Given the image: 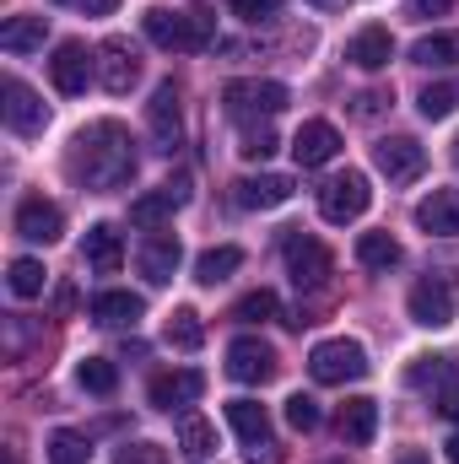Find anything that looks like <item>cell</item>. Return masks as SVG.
I'll return each mask as SVG.
<instances>
[{
	"label": "cell",
	"mask_w": 459,
	"mask_h": 464,
	"mask_svg": "<svg viewBox=\"0 0 459 464\" xmlns=\"http://www.w3.org/2000/svg\"><path fill=\"white\" fill-rule=\"evenodd\" d=\"M65 168H71V179L82 189H98V195L103 189H119V184L135 179V140H130V130L119 119H98V124H87L71 140Z\"/></svg>",
	"instance_id": "6da1fadb"
},
{
	"label": "cell",
	"mask_w": 459,
	"mask_h": 464,
	"mask_svg": "<svg viewBox=\"0 0 459 464\" xmlns=\"http://www.w3.org/2000/svg\"><path fill=\"white\" fill-rule=\"evenodd\" d=\"M141 33H146L157 49L200 54V49H211V38H217V16H211L206 5H195V11H162V5H151V11H141Z\"/></svg>",
	"instance_id": "7a4b0ae2"
},
{
	"label": "cell",
	"mask_w": 459,
	"mask_h": 464,
	"mask_svg": "<svg viewBox=\"0 0 459 464\" xmlns=\"http://www.w3.org/2000/svg\"><path fill=\"white\" fill-rule=\"evenodd\" d=\"M308 372H314V383H325V389H341V383H356V378H367V351L356 346V341H319V346L308 351Z\"/></svg>",
	"instance_id": "3957f363"
},
{
	"label": "cell",
	"mask_w": 459,
	"mask_h": 464,
	"mask_svg": "<svg viewBox=\"0 0 459 464\" xmlns=\"http://www.w3.org/2000/svg\"><path fill=\"white\" fill-rule=\"evenodd\" d=\"M222 109L238 124H254V119H276L287 109V87L281 82H228L222 87Z\"/></svg>",
	"instance_id": "277c9868"
},
{
	"label": "cell",
	"mask_w": 459,
	"mask_h": 464,
	"mask_svg": "<svg viewBox=\"0 0 459 464\" xmlns=\"http://www.w3.org/2000/svg\"><path fill=\"white\" fill-rule=\"evenodd\" d=\"M367 206H373V189H367V173H356V168L336 173V179L319 189V217H325L330 227H346V222H356Z\"/></svg>",
	"instance_id": "5b68a950"
},
{
	"label": "cell",
	"mask_w": 459,
	"mask_h": 464,
	"mask_svg": "<svg viewBox=\"0 0 459 464\" xmlns=\"http://www.w3.org/2000/svg\"><path fill=\"white\" fill-rule=\"evenodd\" d=\"M405 308H411V319L422 324V330H449L454 324V286L444 281V276H422L416 286H411V297H405Z\"/></svg>",
	"instance_id": "8992f818"
},
{
	"label": "cell",
	"mask_w": 459,
	"mask_h": 464,
	"mask_svg": "<svg viewBox=\"0 0 459 464\" xmlns=\"http://www.w3.org/2000/svg\"><path fill=\"white\" fill-rule=\"evenodd\" d=\"M373 162H378V173H384L389 184H411V179H422V168H427V146L411 140V135H384V140L373 146Z\"/></svg>",
	"instance_id": "52a82bcc"
},
{
	"label": "cell",
	"mask_w": 459,
	"mask_h": 464,
	"mask_svg": "<svg viewBox=\"0 0 459 464\" xmlns=\"http://www.w3.org/2000/svg\"><path fill=\"white\" fill-rule=\"evenodd\" d=\"M287 276H292L298 292L325 286V276H330V248H325L319 237H308V232H292V237H287Z\"/></svg>",
	"instance_id": "ba28073f"
},
{
	"label": "cell",
	"mask_w": 459,
	"mask_h": 464,
	"mask_svg": "<svg viewBox=\"0 0 459 464\" xmlns=\"http://www.w3.org/2000/svg\"><path fill=\"white\" fill-rule=\"evenodd\" d=\"M276 367H281V356L259 335H238L228 346V378H238V383H270Z\"/></svg>",
	"instance_id": "9c48e42d"
},
{
	"label": "cell",
	"mask_w": 459,
	"mask_h": 464,
	"mask_svg": "<svg viewBox=\"0 0 459 464\" xmlns=\"http://www.w3.org/2000/svg\"><path fill=\"white\" fill-rule=\"evenodd\" d=\"M179 206H190V179L179 173V179H168L162 189H151V195H135L130 200V227H146V232H157Z\"/></svg>",
	"instance_id": "30bf717a"
},
{
	"label": "cell",
	"mask_w": 459,
	"mask_h": 464,
	"mask_svg": "<svg viewBox=\"0 0 459 464\" xmlns=\"http://www.w3.org/2000/svg\"><path fill=\"white\" fill-rule=\"evenodd\" d=\"M98 82H103V92H114V98H124V92L141 82V54L130 49V38H103V44H98Z\"/></svg>",
	"instance_id": "8fae6325"
},
{
	"label": "cell",
	"mask_w": 459,
	"mask_h": 464,
	"mask_svg": "<svg viewBox=\"0 0 459 464\" xmlns=\"http://www.w3.org/2000/svg\"><path fill=\"white\" fill-rule=\"evenodd\" d=\"M0 109H5V124H11V135H38L44 124H49V109H44V98L27 87V82H16V76H5V87H0Z\"/></svg>",
	"instance_id": "7c38bea8"
},
{
	"label": "cell",
	"mask_w": 459,
	"mask_h": 464,
	"mask_svg": "<svg viewBox=\"0 0 459 464\" xmlns=\"http://www.w3.org/2000/svg\"><path fill=\"white\" fill-rule=\"evenodd\" d=\"M146 130H151L157 151H173V146H179V135H184V109H179V87H173V82H162V87L151 92V103H146Z\"/></svg>",
	"instance_id": "4fadbf2b"
},
{
	"label": "cell",
	"mask_w": 459,
	"mask_h": 464,
	"mask_svg": "<svg viewBox=\"0 0 459 464\" xmlns=\"http://www.w3.org/2000/svg\"><path fill=\"white\" fill-rule=\"evenodd\" d=\"M93 71H98V60L87 54V44H60L54 49V60H49V76H54V92H65V98H76V92H87V82H93Z\"/></svg>",
	"instance_id": "5bb4252c"
},
{
	"label": "cell",
	"mask_w": 459,
	"mask_h": 464,
	"mask_svg": "<svg viewBox=\"0 0 459 464\" xmlns=\"http://www.w3.org/2000/svg\"><path fill=\"white\" fill-rule=\"evenodd\" d=\"M292 157H298V168H325V162H336V157H341V130H336L330 119H308V124L292 135Z\"/></svg>",
	"instance_id": "9a60e30c"
},
{
	"label": "cell",
	"mask_w": 459,
	"mask_h": 464,
	"mask_svg": "<svg viewBox=\"0 0 459 464\" xmlns=\"http://www.w3.org/2000/svg\"><path fill=\"white\" fill-rule=\"evenodd\" d=\"M60 232H65V211L54 200L27 195L16 206V237H27V243H60Z\"/></svg>",
	"instance_id": "2e32d148"
},
{
	"label": "cell",
	"mask_w": 459,
	"mask_h": 464,
	"mask_svg": "<svg viewBox=\"0 0 459 464\" xmlns=\"http://www.w3.org/2000/svg\"><path fill=\"white\" fill-rule=\"evenodd\" d=\"M206 394V372L200 367H179V372H157L151 378V405L157 411H184Z\"/></svg>",
	"instance_id": "e0dca14e"
},
{
	"label": "cell",
	"mask_w": 459,
	"mask_h": 464,
	"mask_svg": "<svg viewBox=\"0 0 459 464\" xmlns=\"http://www.w3.org/2000/svg\"><path fill=\"white\" fill-rule=\"evenodd\" d=\"M232 195H238L243 211H276V206L292 200V179L287 173H249V179L232 184Z\"/></svg>",
	"instance_id": "ac0fdd59"
},
{
	"label": "cell",
	"mask_w": 459,
	"mask_h": 464,
	"mask_svg": "<svg viewBox=\"0 0 459 464\" xmlns=\"http://www.w3.org/2000/svg\"><path fill=\"white\" fill-rule=\"evenodd\" d=\"M346 60H351L356 71H384V65L395 60V33H389V27H378V22H367L362 33H351Z\"/></svg>",
	"instance_id": "d6986e66"
},
{
	"label": "cell",
	"mask_w": 459,
	"mask_h": 464,
	"mask_svg": "<svg viewBox=\"0 0 459 464\" xmlns=\"http://www.w3.org/2000/svg\"><path fill=\"white\" fill-rule=\"evenodd\" d=\"M179 259H184V248H179L173 232H151V237L141 243V276H146L151 286H168L173 270H179Z\"/></svg>",
	"instance_id": "ffe728a7"
},
{
	"label": "cell",
	"mask_w": 459,
	"mask_h": 464,
	"mask_svg": "<svg viewBox=\"0 0 459 464\" xmlns=\"http://www.w3.org/2000/svg\"><path fill=\"white\" fill-rule=\"evenodd\" d=\"M416 227L427 237H459V189H433L416 206Z\"/></svg>",
	"instance_id": "44dd1931"
},
{
	"label": "cell",
	"mask_w": 459,
	"mask_h": 464,
	"mask_svg": "<svg viewBox=\"0 0 459 464\" xmlns=\"http://www.w3.org/2000/svg\"><path fill=\"white\" fill-rule=\"evenodd\" d=\"M405 383H411V389H427V394L438 400V394L459 389V362L454 356H416V362L405 367Z\"/></svg>",
	"instance_id": "7402d4cb"
},
{
	"label": "cell",
	"mask_w": 459,
	"mask_h": 464,
	"mask_svg": "<svg viewBox=\"0 0 459 464\" xmlns=\"http://www.w3.org/2000/svg\"><path fill=\"white\" fill-rule=\"evenodd\" d=\"M82 259H87L98 276H114L119 265H124V237H119V227H109V222L87 227V237H82Z\"/></svg>",
	"instance_id": "603a6c76"
},
{
	"label": "cell",
	"mask_w": 459,
	"mask_h": 464,
	"mask_svg": "<svg viewBox=\"0 0 459 464\" xmlns=\"http://www.w3.org/2000/svg\"><path fill=\"white\" fill-rule=\"evenodd\" d=\"M336 427H341V438L351 443V449H367V443H373V432H378V400H367V394L346 400Z\"/></svg>",
	"instance_id": "cb8c5ba5"
},
{
	"label": "cell",
	"mask_w": 459,
	"mask_h": 464,
	"mask_svg": "<svg viewBox=\"0 0 459 464\" xmlns=\"http://www.w3.org/2000/svg\"><path fill=\"white\" fill-rule=\"evenodd\" d=\"M141 314H146V303H141L135 292L109 286V292H98V297H93V319H98L103 330H124V324H135Z\"/></svg>",
	"instance_id": "d4e9b609"
},
{
	"label": "cell",
	"mask_w": 459,
	"mask_h": 464,
	"mask_svg": "<svg viewBox=\"0 0 459 464\" xmlns=\"http://www.w3.org/2000/svg\"><path fill=\"white\" fill-rule=\"evenodd\" d=\"M44 38H49V16H11V22H0V49L5 54H33V49H44Z\"/></svg>",
	"instance_id": "484cf974"
},
{
	"label": "cell",
	"mask_w": 459,
	"mask_h": 464,
	"mask_svg": "<svg viewBox=\"0 0 459 464\" xmlns=\"http://www.w3.org/2000/svg\"><path fill=\"white\" fill-rule=\"evenodd\" d=\"M179 454L190 464H206L217 454V427H211L206 416H184V421H179Z\"/></svg>",
	"instance_id": "4316f807"
},
{
	"label": "cell",
	"mask_w": 459,
	"mask_h": 464,
	"mask_svg": "<svg viewBox=\"0 0 459 464\" xmlns=\"http://www.w3.org/2000/svg\"><path fill=\"white\" fill-rule=\"evenodd\" d=\"M228 427L243 438V443H265V438H270V411H265L259 400H232Z\"/></svg>",
	"instance_id": "83f0119b"
},
{
	"label": "cell",
	"mask_w": 459,
	"mask_h": 464,
	"mask_svg": "<svg viewBox=\"0 0 459 464\" xmlns=\"http://www.w3.org/2000/svg\"><path fill=\"white\" fill-rule=\"evenodd\" d=\"M400 259H405V248H400L389 232H362V237H356V265H362V270H395Z\"/></svg>",
	"instance_id": "f1b7e54d"
},
{
	"label": "cell",
	"mask_w": 459,
	"mask_h": 464,
	"mask_svg": "<svg viewBox=\"0 0 459 464\" xmlns=\"http://www.w3.org/2000/svg\"><path fill=\"white\" fill-rule=\"evenodd\" d=\"M162 341H168L173 351H200V341H206L200 314H195V308H173L168 324H162Z\"/></svg>",
	"instance_id": "f546056e"
},
{
	"label": "cell",
	"mask_w": 459,
	"mask_h": 464,
	"mask_svg": "<svg viewBox=\"0 0 459 464\" xmlns=\"http://www.w3.org/2000/svg\"><path fill=\"white\" fill-rule=\"evenodd\" d=\"M411 60L427 65V71H433V65H459V27L454 33H427V38H416V44H411Z\"/></svg>",
	"instance_id": "4dcf8cb0"
},
{
	"label": "cell",
	"mask_w": 459,
	"mask_h": 464,
	"mask_svg": "<svg viewBox=\"0 0 459 464\" xmlns=\"http://www.w3.org/2000/svg\"><path fill=\"white\" fill-rule=\"evenodd\" d=\"M238 265H243V248H232V243H222V248H206V254L195 259V281H200V286H217V281H228Z\"/></svg>",
	"instance_id": "1f68e13d"
},
{
	"label": "cell",
	"mask_w": 459,
	"mask_h": 464,
	"mask_svg": "<svg viewBox=\"0 0 459 464\" xmlns=\"http://www.w3.org/2000/svg\"><path fill=\"white\" fill-rule=\"evenodd\" d=\"M76 383L87 389V394H114L119 389V367L109 362V356H82V367H76Z\"/></svg>",
	"instance_id": "d6a6232c"
},
{
	"label": "cell",
	"mask_w": 459,
	"mask_h": 464,
	"mask_svg": "<svg viewBox=\"0 0 459 464\" xmlns=\"http://www.w3.org/2000/svg\"><path fill=\"white\" fill-rule=\"evenodd\" d=\"M44 276H49V270H44L38 259H11L5 286H11V297H22V303H27V297H44Z\"/></svg>",
	"instance_id": "836d02e7"
},
{
	"label": "cell",
	"mask_w": 459,
	"mask_h": 464,
	"mask_svg": "<svg viewBox=\"0 0 459 464\" xmlns=\"http://www.w3.org/2000/svg\"><path fill=\"white\" fill-rule=\"evenodd\" d=\"M281 314V303H276V292H249V297H238V308H232V319L238 324H265V319H276Z\"/></svg>",
	"instance_id": "e575fe53"
},
{
	"label": "cell",
	"mask_w": 459,
	"mask_h": 464,
	"mask_svg": "<svg viewBox=\"0 0 459 464\" xmlns=\"http://www.w3.org/2000/svg\"><path fill=\"white\" fill-rule=\"evenodd\" d=\"M49 459L54 464H87L93 459V443H87L82 432H54V438H49Z\"/></svg>",
	"instance_id": "d590c367"
},
{
	"label": "cell",
	"mask_w": 459,
	"mask_h": 464,
	"mask_svg": "<svg viewBox=\"0 0 459 464\" xmlns=\"http://www.w3.org/2000/svg\"><path fill=\"white\" fill-rule=\"evenodd\" d=\"M416 109H422V119H449L459 109V87L454 82H444V87H427L422 98H416Z\"/></svg>",
	"instance_id": "8d00e7d4"
},
{
	"label": "cell",
	"mask_w": 459,
	"mask_h": 464,
	"mask_svg": "<svg viewBox=\"0 0 459 464\" xmlns=\"http://www.w3.org/2000/svg\"><path fill=\"white\" fill-rule=\"evenodd\" d=\"M287 427L292 432H314L319 427V400L314 394H292L287 400Z\"/></svg>",
	"instance_id": "74e56055"
},
{
	"label": "cell",
	"mask_w": 459,
	"mask_h": 464,
	"mask_svg": "<svg viewBox=\"0 0 459 464\" xmlns=\"http://www.w3.org/2000/svg\"><path fill=\"white\" fill-rule=\"evenodd\" d=\"M276 146H281V140H276V135H270V130H249V135H243V146H238V151H243V162H265V157H270V151H276Z\"/></svg>",
	"instance_id": "f35d334b"
},
{
	"label": "cell",
	"mask_w": 459,
	"mask_h": 464,
	"mask_svg": "<svg viewBox=\"0 0 459 464\" xmlns=\"http://www.w3.org/2000/svg\"><path fill=\"white\" fill-rule=\"evenodd\" d=\"M114 464H168V449H157V443H124Z\"/></svg>",
	"instance_id": "ab89813d"
},
{
	"label": "cell",
	"mask_w": 459,
	"mask_h": 464,
	"mask_svg": "<svg viewBox=\"0 0 459 464\" xmlns=\"http://www.w3.org/2000/svg\"><path fill=\"white\" fill-rule=\"evenodd\" d=\"M276 11H281V0H232V16L238 22H265Z\"/></svg>",
	"instance_id": "60d3db41"
},
{
	"label": "cell",
	"mask_w": 459,
	"mask_h": 464,
	"mask_svg": "<svg viewBox=\"0 0 459 464\" xmlns=\"http://www.w3.org/2000/svg\"><path fill=\"white\" fill-rule=\"evenodd\" d=\"M459 0H405V16H416V22H427V16H449Z\"/></svg>",
	"instance_id": "b9f144b4"
},
{
	"label": "cell",
	"mask_w": 459,
	"mask_h": 464,
	"mask_svg": "<svg viewBox=\"0 0 459 464\" xmlns=\"http://www.w3.org/2000/svg\"><path fill=\"white\" fill-rule=\"evenodd\" d=\"M249 464H287V449H281L276 438H265V443H249Z\"/></svg>",
	"instance_id": "7bdbcfd3"
},
{
	"label": "cell",
	"mask_w": 459,
	"mask_h": 464,
	"mask_svg": "<svg viewBox=\"0 0 459 464\" xmlns=\"http://www.w3.org/2000/svg\"><path fill=\"white\" fill-rule=\"evenodd\" d=\"M384 103H389V92H362V98H356V114H362V119H373L378 109H384Z\"/></svg>",
	"instance_id": "ee69618b"
},
{
	"label": "cell",
	"mask_w": 459,
	"mask_h": 464,
	"mask_svg": "<svg viewBox=\"0 0 459 464\" xmlns=\"http://www.w3.org/2000/svg\"><path fill=\"white\" fill-rule=\"evenodd\" d=\"M54 308L71 314V308H76V286H60V292H54Z\"/></svg>",
	"instance_id": "f6af8a7d"
},
{
	"label": "cell",
	"mask_w": 459,
	"mask_h": 464,
	"mask_svg": "<svg viewBox=\"0 0 459 464\" xmlns=\"http://www.w3.org/2000/svg\"><path fill=\"white\" fill-rule=\"evenodd\" d=\"M76 5L93 11V16H109V11H114V0H76Z\"/></svg>",
	"instance_id": "bcb514c9"
},
{
	"label": "cell",
	"mask_w": 459,
	"mask_h": 464,
	"mask_svg": "<svg viewBox=\"0 0 459 464\" xmlns=\"http://www.w3.org/2000/svg\"><path fill=\"white\" fill-rule=\"evenodd\" d=\"M395 464H433V459H427L422 449H400V454H395Z\"/></svg>",
	"instance_id": "7dc6e473"
},
{
	"label": "cell",
	"mask_w": 459,
	"mask_h": 464,
	"mask_svg": "<svg viewBox=\"0 0 459 464\" xmlns=\"http://www.w3.org/2000/svg\"><path fill=\"white\" fill-rule=\"evenodd\" d=\"M444 459H449V464H459V432L449 438V443H444Z\"/></svg>",
	"instance_id": "c3c4849f"
},
{
	"label": "cell",
	"mask_w": 459,
	"mask_h": 464,
	"mask_svg": "<svg viewBox=\"0 0 459 464\" xmlns=\"http://www.w3.org/2000/svg\"><path fill=\"white\" fill-rule=\"evenodd\" d=\"M314 5H319V11H346L351 0H314Z\"/></svg>",
	"instance_id": "681fc988"
},
{
	"label": "cell",
	"mask_w": 459,
	"mask_h": 464,
	"mask_svg": "<svg viewBox=\"0 0 459 464\" xmlns=\"http://www.w3.org/2000/svg\"><path fill=\"white\" fill-rule=\"evenodd\" d=\"M60 5H76V0H60Z\"/></svg>",
	"instance_id": "f907efd6"
},
{
	"label": "cell",
	"mask_w": 459,
	"mask_h": 464,
	"mask_svg": "<svg viewBox=\"0 0 459 464\" xmlns=\"http://www.w3.org/2000/svg\"><path fill=\"white\" fill-rule=\"evenodd\" d=\"M454 157H459V151H454Z\"/></svg>",
	"instance_id": "816d5d0a"
}]
</instances>
